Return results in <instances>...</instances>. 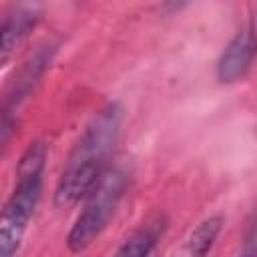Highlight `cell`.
<instances>
[{
	"instance_id": "cell-8",
	"label": "cell",
	"mask_w": 257,
	"mask_h": 257,
	"mask_svg": "<svg viewBox=\"0 0 257 257\" xmlns=\"http://www.w3.org/2000/svg\"><path fill=\"white\" fill-rule=\"evenodd\" d=\"M239 257H257V223L251 227L247 239H245V245H243V251Z\"/></svg>"
},
{
	"instance_id": "cell-5",
	"label": "cell",
	"mask_w": 257,
	"mask_h": 257,
	"mask_svg": "<svg viewBox=\"0 0 257 257\" xmlns=\"http://www.w3.org/2000/svg\"><path fill=\"white\" fill-rule=\"evenodd\" d=\"M165 227L167 221L163 215L149 217L137 231H133L131 237L124 239V243L118 247V251L112 257H149L157 241L165 233Z\"/></svg>"
},
{
	"instance_id": "cell-2",
	"label": "cell",
	"mask_w": 257,
	"mask_h": 257,
	"mask_svg": "<svg viewBox=\"0 0 257 257\" xmlns=\"http://www.w3.org/2000/svg\"><path fill=\"white\" fill-rule=\"evenodd\" d=\"M46 161V145L36 141L30 143L22 153L16 169V185L10 199L4 205L2 227H0V255L14 257L26 227L36 211L42 193V171Z\"/></svg>"
},
{
	"instance_id": "cell-7",
	"label": "cell",
	"mask_w": 257,
	"mask_h": 257,
	"mask_svg": "<svg viewBox=\"0 0 257 257\" xmlns=\"http://www.w3.org/2000/svg\"><path fill=\"white\" fill-rule=\"evenodd\" d=\"M221 227H223V219L219 215H213V217L201 221L187 235V239L179 245V249L173 253V257H207L217 235L221 233Z\"/></svg>"
},
{
	"instance_id": "cell-4",
	"label": "cell",
	"mask_w": 257,
	"mask_h": 257,
	"mask_svg": "<svg viewBox=\"0 0 257 257\" xmlns=\"http://www.w3.org/2000/svg\"><path fill=\"white\" fill-rule=\"evenodd\" d=\"M257 54V22H249L243 30H239L233 40L225 46L219 62H217V76L221 82H235L239 80L251 66Z\"/></svg>"
},
{
	"instance_id": "cell-3",
	"label": "cell",
	"mask_w": 257,
	"mask_h": 257,
	"mask_svg": "<svg viewBox=\"0 0 257 257\" xmlns=\"http://www.w3.org/2000/svg\"><path fill=\"white\" fill-rule=\"evenodd\" d=\"M128 187V175L118 169H106L90 193L84 197L82 211L78 213L72 229L68 231L66 245L72 253H80L106 229L116 207L120 205Z\"/></svg>"
},
{
	"instance_id": "cell-1",
	"label": "cell",
	"mask_w": 257,
	"mask_h": 257,
	"mask_svg": "<svg viewBox=\"0 0 257 257\" xmlns=\"http://www.w3.org/2000/svg\"><path fill=\"white\" fill-rule=\"evenodd\" d=\"M120 120V106L108 104L84 126L80 139L66 159L54 191V203L58 207H70L82 201L102 177L106 171V159L118 139Z\"/></svg>"
},
{
	"instance_id": "cell-6",
	"label": "cell",
	"mask_w": 257,
	"mask_h": 257,
	"mask_svg": "<svg viewBox=\"0 0 257 257\" xmlns=\"http://www.w3.org/2000/svg\"><path fill=\"white\" fill-rule=\"evenodd\" d=\"M36 22V12L32 8H16L4 16L2 22V64H6L16 50V46L28 36Z\"/></svg>"
}]
</instances>
